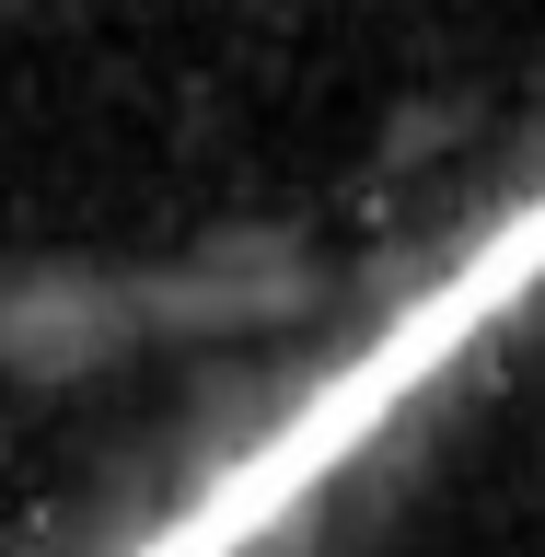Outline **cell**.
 <instances>
[{"label":"cell","instance_id":"1","mask_svg":"<svg viewBox=\"0 0 545 557\" xmlns=\"http://www.w3.org/2000/svg\"><path fill=\"white\" fill-rule=\"evenodd\" d=\"M534 302H545V151L522 174H499L418 268L383 278L372 302L348 313V337L325 360H302L233 442H209L104 557H268L278 534H302V511L325 487H348Z\"/></svg>","mask_w":545,"mask_h":557}]
</instances>
